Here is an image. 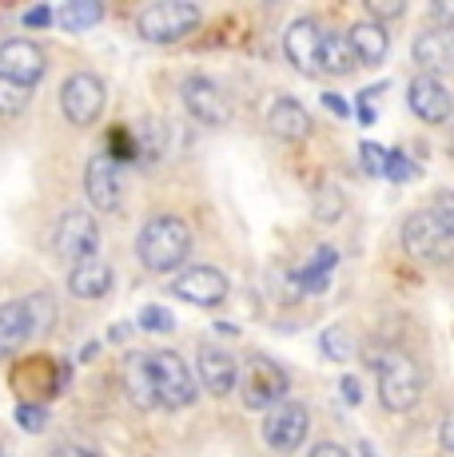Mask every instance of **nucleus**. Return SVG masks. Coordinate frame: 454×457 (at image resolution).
<instances>
[{"instance_id":"28","label":"nucleus","mask_w":454,"mask_h":457,"mask_svg":"<svg viewBox=\"0 0 454 457\" xmlns=\"http://www.w3.org/2000/svg\"><path fill=\"white\" fill-rule=\"evenodd\" d=\"M319 346H323V354H327L331 358V362H347V358H351V334H347L343 327H331L327 334H323V342H319Z\"/></svg>"},{"instance_id":"27","label":"nucleus","mask_w":454,"mask_h":457,"mask_svg":"<svg viewBox=\"0 0 454 457\" xmlns=\"http://www.w3.org/2000/svg\"><path fill=\"white\" fill-rule=\"evenodd\" d=\"M124 382H128V394L139 410H156L152 402V386H147V370H144V354H132L124 362Z\"/></svg>"},{"instance_id":"4","label":"nucleus","mask_w":454,"mask_h":457,"mask_svg":"<svg viewBox=\"0 0 454 457\" xmlns=\"http://www.w3.org/2000/svg\"><path fill=\"white\" fill-rule=\"evenodd\" d=\"M147 386H152V402L164 410H183L196 402V378H191L188 362L176 350H152L144 354Z\"/></svg>"},{"instance_id":"21","label":"nucleus","mask_w":454,"mask_h":457,"mask_svg":"<svg viewBox=\"0 0 454 457\" xmlns=\"http://www.w3.org/2000/svg\"><path fill=\"white\" fill-rule=\"evenodd\" d=\"M128 136H132V152L144 167L160 163L168 155V128L160 120H139L136 128H128Z\"/></svg>"},{"instance_id":"18","label":"nucleus","mask_w":454,"mask_h":457,"mask_svg":"<svg viewBox=\"0 0 454 457\" xmlns=\"http://www.w3.org/2000/svg\"><path fill=\"white\" fill-rule=\"evenodd\" d=\"M450 60H454V37H450V29H426V32H418V40H415V64L423 68L418 76H434V80H439V76L450 68Z\"/></svg>"},{"instance_id":"11","label":"nucleus","mask_w":454,"mask_h":457,"mask_svg":"<svg viewBox=\"0 0 454 457\" xmlns=\"http://www.w3.org/2000/svg\"><path fill=\"white\" fill-rule=\"evenodd\" d=\"M183 104L188 112L207 128H223L231 120V100L223 96V87L207 76H188L183 80Z\"/></svg>"},{"instance_id":"17","label":"nucleus","mask_w":454,"mask_h":457,"mask_svg":"<svg viewBox=\"0 0 454 457\" xmlns=\"http://www.w3.org/2000/svg\"><path fill=\"white\" fill-rule=\"evenodd\" d=\"M311 128L315 124H311L307 108L299 100H291V96H279L272 104V112H267V131L275 139H287V144H303L311 136Z\"/></svg>"},{"instance_id":"6","label":"nucleus","mask_w":454,"mask_h":457,"mask_svg":"<svg viewBox=\"0 0 454 457\" xmlns=\"http://www.w3.org/2000/svg\"><path fill=\"white\" fill-rule=\"evenodd\" d=\"M104 100H108L104 80L92 72H76L60 84V112L72 128H92L104 116Z\"/></svg>"},{"instance_id":"42","label":"nucleus","mask_w":454,"mask_h":457,"mask_svg":"<svg viewBox=\"0 0 454 457\" xmlns=\"http://www.w3.org/2000/svg\"><path fill=\"white\" fill-rule=\"evenodd\" d=\"M359 120H363V124H374V108H371V104H359Z\"/></svg>"},{"instance_id":"19","label":"nucleus","mask_w":454,"mask_h":457,"mask_svg":"<svg viewBox=\"0 0 454 457\" xmlns=\"http://www.w3.org/2000/svg\"><path fill=\"white\" fill-rule=\"evenodd\" d=\"M68 291L76 298H84V303H92V298H104L112 291V267L104 254H92V259L76 262L72 270H68Z\"/></svg>"},{"instance_id":"20","label":"nucleus","mask_w":454,"mask_h":457,"mask_svg":"<svg viewBox=\"0 0 454 457\" xmlns=\"http://www.w3.org/2000/svg\"><path fill=\"white\" fill-rule=\"evenodd\" d=\"M347 44H351L355 60H359V68H374L387 60L391 52V32L383 29V24H371V21H359L351 32H347Z\"/></svg>"},{"instance_id":"26","label":"nucleus","mask_w":454,"mask_h":457,"mask_svg":"<svg viewBox=\"0 0 454 457\" xmlns=\"http://www.w3.org/2000/svg\"><path fill=\"white\" fill-rule=\"evenodd\" d=\"M52 21H60V29L68 32H84L104 21V4L100 0H68L60 12H52Z\"/></svg>"},{"instance_id":"16","label":"nucleus","mask_w":454,"mask_h":457,"mask_svg":"<svg viewBox=\"0 0 454 457\" xmlns=\"http://www.w3.org/2000/svg\"><path fill=\"white\" fill-rule=\"evenodd\" d=\"M199 382H204L207 394H215V398H227V394L240 386V366H235L231 350H220V346H199Z\"/></svg>"},{"instance_id":"39","label":"nucleus","mask_w":454,"mask_h":457,"mask_svg":"<svg viewBox=\"0 0 454 457\" xmlns=\"http://www.w3.org/2000/svg\"><path fill=\"white\" fill-rule=\"evenodd\" d=\"M52 457H96L88 445H76V442H60L52 445Z\"/></svg>"},{"instance_id":"12","label":"nucleus","mask_w":454,"mask_h":457,"mask_svg":"<svg viewBox=\"0 0 454 457\" xmlns=\"http://www.w3.org/2000/svg\"><path fill=\"white\" fill-rule=\"evenodd\" d=\"M319 44H323V29L311 16H303V21L287 24L283 32V52L287 60H291L295 72L303 76H319Z\"/></svg>"},{"instance_id":"8","label":"nucleus","mask_w":454,"mask_h":457,"mask_svg":"<svg viewBox=\"0 0 454 457\" xmlns=\"http://www.w3.org/2000/svg\"><path fill=\"white\" fill-rule=\"evenodd\" d=\"M311 429V414L303 402H275L272 410H264V442L272 445L275 453H295L303 442H307Z\"/></svg>"},{"instance_id":"1","label":"nucleus","mask_w":454,"mask_h":457,"mask_svg":"<svg viewBox=\"0 0 454 457\" xmlns=\"http://www.w3.org/2000/svg\"><path fill=\"white\" fill-rule=\"evenodd\" d=\"M403 251L418 262H447L454 254V199L447 191L407 215L403 223Z\"/></svg>"},{"instance_id":"31","label":"nucleus","mask_w":454,"mask_h":457,"mask_svg":"<svg viewBox=\"0 0 454 457\" xmlns=\"http://www.w3.org/2000/svg\"><path fill=\"white\" fill-rule=\"evenodd\" d=\"M339 215H343V195H339V187H323L315 195V219L319 223H335Z\"/></svg>"},{"instance_id":"32","label":"nucleus","mask_w":454,"mask_h":457,"mask_svg":"<svg viewBox=\"0 0 454 457\" xmlns=\"http://www.w3.org/2000/svg\"><path fill=\"white\" fill-rule=\"evenodd\" d=\"M16 426L29 429V434H40V429L48 426V410L37 406V402H21V406H16Z\"/></svg>"},{"instance_id":"29","label":"nucleus","mask_w":454,"mask_h":457,"mask_svg":"<svg viewBox=\"0 0 454 457\" xmlns=\"http://www.w3.org/2000/svg\"><path fill=\"white\" fill-rule=\"evenodd\" d=\"M24 108H29V92L16 87V84H8V80H0V120L21 116Z\"/></svg>"},{"instance_id":"37","label":"nucleus","mask_w":454,"mask_h":457,"mask_svg":"<svg viewBox=\"0 0 454 457\" xmlns=\"http://www.w3.org/2000/svg\"><path fill=\"white\" fill-rule=\"evenodd\" d=\"M323 108H327L335 120H347V116H351V108H347V100H343L339 92H323Z\"/></svg>"},{"instance_id":"24","label":"nucleus","mask_w":454,"mask_h":457,"mask_svg":"<svg viewBox=\"0 0 454 457\" xmlns=\"http://www.w3.org/2000/svg\"><path fill=\"white\" fill-rule=\"evenodd\" d=\"M21 311H24V322H29V338H45L56 322V298L48 291H32L29 298H21Z\"/></svg>"},{"instance_id":"14","label":"nucleus","mask_w":454,"mask_h":457,"mask_svg":"<svg viewBox=\"0 0 454 457\" xmlns=\"http://www.w3.org/2000/svg\"><path fill=\"white\" fill-rule=\"evenodd\" d=\"M407 104L410 112H415L423 124H447L450 120V92L442 80H434V76H415L407 87Z\"/></svg>"},{"instance_id":"33","label":"nucleus","mask_w":454,"mask_h":457,"mask_svg":"<svg viewBox=\"0 0 454 457\" xmlns=\"http://www.w3.org/2000/svg\"><path fill=\"white\" fill-rule=\"evenodd\" d=\"M383 179H391V183L415 179V163H410L403 152H387V160H383Z\"/></svg>"},{"instance_id":"13","label":"nucleus","mask_w":454,"mask_h":457,"mask_svg":"<svg viewBox=\"0 0 454 457\" xmlns=\"http://www.w3.org/2000/svg\"><path fill=\"white\" fill-rule=\"evenodd\" d=\"M172 295L191 306H215L227 298V275L215 267H191L172 283Z\"/></svg>"},{"instance_id":"43","label":"nucleus","mask_w":454,"mask_h":457,"mask_svg":"<svg viewBox=\"0 0 454 457\" xmlns=\"http://www.w3.org/2000/svg\"><path fill=\"white\" fill-rule=\"evenodd\" d=\"M359 453H363V457H374V450H371V445H359Z\"/></svg>"},{"instance_id":"41","label":"nucleus","mask_w":454,"mask_h":457,"mask_svg":"<svg viewBox=\"0 0 454 457\" xmlns=\"http://www.w3.org/2000/svg\"><path fill=\"white\" fill-rule=\"evenodd\" d=\"M439 442H442V450H454V426H450V418H442V429H439Z\"/></svg>"},{"instance_id":"9","label":"nucleus","mask_w":454,"mask_h":457,"mask_svg":"<svg viewBox=\"0 0 454 457\" xmlns=\"http://www.w3.org/2000/svg\"><path fill=\"white\" fill-rule=\"evenodd\" d=\"M235 390L243 394V406L248 410H272L275 402H283V394H287V374L279 370L272 358H251L248 374L240 378Z\"/></svg>"},{"instance_id":"36","label":"nucleus","mask_w":454,"mask_h":457,"mask_svg":"<svg viewBox=\"0 0 454 457\" xmlns=\"http://www.w3.org/2000/svg\"><path fill=\"white\" fill-rule=\"evenodd\" d=\"M21 21H24V29H48V24H52V8L48 4H37V8H29Z\"/></svg>"},{"instance_id":"40","label":"nucleus","mask_w":454,"mask_h":457,"mask_svg":"<svg viewBox=\"0 0 454 457\" xmlns=\"http://www.w3.org/2000/svg\"><path fill=\"white\" fill-rule=\"evenodd\" d=\"M311 457H351V453H347L339 442H319L315 450H311Z\"/></svg>"},{"instance_id":"38","label":"nucleus","mask_w":454,"mask_h":457,"mask_svg":"<svg viewBox=\"0 0 454 457\" xmlns=\"http://www.w3.org/2000/svg\"><path fill=\"white\" fill-rule=\"evenodd\" d=\"M339 390H343V402H347V406H359V402H363L359 378H343V382H339Z\"/></svg>"},{"instance_id":"15","label":"nucleus","mask_w":454,"mask_h":457,"mask_svg":"<svg viewBox=\"0 0 454 457\" xmlns=\"http://www.w3.org/2000/svg\"><path fill=\"white\" fill-rule=\"evenodd\" d=\"M84 191H88L92 207L100 211H120V191H124V179H120V167L108 160V155H96L88 160V171H84Z\"/></svg>"},{"instance_id":"34","label":"nucleus","mask_w":454,"mask_h":457,"mask_svg":"<svg viewBox=\"0 0 454 457\" xmlns=\"http://www.w3.org/2000/svg\"><path fill=\"white\" fill-rule=\"evenodd\" d=\"M366 12H371V24H383V21L403 16L407 4H403V0H371V4H366Z\"/></svg>"},{"instance_id":"10","label":"nucleus","mask_w":454,"mask_h":457,"mask_svg":"<svg viewBox=\"0 0 454 457\" xmlns=\"http://www.w3.org/2000/svg\"><path fill=\"white\" fill-rule=\"evenodd\" d=\"M0 80L32 92V84L45 80V52L32 40H4L0 44Z\"/></svg>"},{"instance_id":"2","label":"nucleus","mask_w":454,"mask_h":457,"mask_svg":"<svg viewBox=\"0 0 454 457\" xmlns=\"http://www.w3.org/2000/svg\"><path fill=\"white\" fill-rule=\"evenodd\" d=\"M136 254H139V262H144V270H152V275H172V270H180L191 254L188 223L176 215L147 219L136 239Z\"/></svg>"},{"instance_id":"35","label":"nucleus","mask_w":454,"mask_h":457,"mask_svg":"<svg viewBox=\"0 0 454 457\" xmlns=\"http://www.w3.org/2000/svg\"><path fill=\"white\" fill-rule=\"evenodd\" d=\"M359 155H363V167L371 175H383V160H387V147H379V144H363L359 147Z\"/></svg>"},{"instance_id":"3","label":"nucleus","mask_w":454,"mask_h":457,"mask_svg":"<svg viewBox=\"0 0 454 457\" xmlns=\"http://www.w3.org/2000/svg\"><path fill=\"white\" fill-rule=\"evenodd\" d=\"M374 370H379V398L391 414H407L423 398V370L415 358L403 350H379L374 354Z\"/></svg>"},{"instance_id":"7","label":"nucleus","mask_w":454,"mask_h":457,"mask_svg":"<svg viewBox=\"0 0 454 457\" xmlns=\"http://www.w3.org/2000/svg\"><path fill=\"white\" fill-rule=\"evenodd\" d=\"M52 251H56L60 259H68L72 267L84 259H92V254H100V223L80 207L64 211L56 231H52Z\"/></svg>"},{"instance_id":"22","label":"nucleus","mask_w":454,"mask_h":457,"mask_svg":"<svg viewBox=\"0 0 454 457\" xmlns=\"http://www.w3.org/2000/svg\"><path fill=\"white\" fill-rule=\"evenodd\" d=\"M359 68L355 60L351 44H347V32H323V44H319V72H331V76H347Z\"/></svg>"},{"instance_id":"5","label":"nucleus","mask_w":454,"mask_h":457,"mask_svg":"<svg viewBox=\"0 0 454 457\" xmlns=\"http://www.w3.org/2000/svg\"><path fill=\"white\" fill-rule=\"evenodd\" d=\"M199 24V4L191 0H156V4L139 8L136 29L152 44H176Z\"/></svg>"},{"instance_id":"25","label":"nucleus","mask_w":454,"mask_h":457,"mask_svg":"<svg viewBox=\"0 0 454 457\" xmlns=\"http://www.w3.org/2000/svg\"><path fill=\"white\" fill-rule=\"evenodd\" d=\"M29 342V322H24L21 303H4L0 306V358L16 354Z\"/></svg>"},{"instance_id":"23","label":"nucleus","mask_w":454,"mask_h":457,"mask_svg":"<svg viewBox=\"0 0 454 457\" xmlns=\"http://www.w3.org/2000/svg\"><path fill=\"white\" fill-rule=\"evenodd\" d=\"M335 262H339V251H335V247H315V254H311V259L303 262L299 270H295V283H299L303 291H311V295L327 291Z\"/></svg>"},{"instance_id":"30","label":"nucleus","mask_w":454,"mask_h":457,"mask_svg":"<svg viewBox=\"0 0 454 457\" xmlns=\"http://www.w3.org/2000/svg\"><path fill=\"white\" fill-rule=\"evenodd\" d=\"M136 327L147 330V334H168L172 327H176V319H172V311H164V306H144L139 319H136Z\"/></svg>"}]
</instances>
